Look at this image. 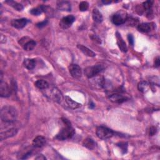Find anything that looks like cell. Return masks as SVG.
Here are the masks:
<instances>
[{"mask_svg":"<svg viewBox=\"0 0 160 160\" xmlns=\"http://www.w3.org/2000/svg\"><path fill=\"white\" fill-rule=\"evenodd\" d=\"M27 38H28L27 37H24V38H21L19 40V43L23 47V48L25 51H29L32 50L34 48L36 43L34 40L27 39Z\"/></svg>","mask_w":160,"mask_h":160,"instance_id":"6","label":"cell"},{"mask_svg":"<svg viewBox=\"0 0 160 160\" xmlns=\"http://www.w3.org/2000/svg\"><path fill=\"white\" fill-rule=\"evenodd\" d=\"M69 71L71 75L74 78L78 79L81 77L82 71L81 68L78 64H71L69 66Z\"/></svg>","mask_w":160,"mask_h":160,"instance_id":"10","label":"cell"},{"mask_svg":"<svg viewBox=\"0 0 160 160\" xmlns=\"http://www.w3.org/2000/svg\"><path fill=\"white\" fill-rule=\"evenodd\" d=\"M91 82L92 85H94L97 88H104V83H105V79L102 76H96L92 78Z\"/></svg>","mask_w":160,"mask_h":160,"instance_id":"12","label":"cell"},{"mask_svg":"<svg viewBox=\"0 0 160 160\" xmlns=\"http://www.w3.org/2000/svg\"><path fill=\"white\" fill-rule=\"evenodd\" d=\"M128 18V14L126 11L119 10L116 12L112 17V22L116 25H121L124 24Z\"/></svg>","mask_w":160,"mask_h":160,"instance_id":"5","label":"cell"},{"mask_svg":"<svg viewBox=\"0 0 160 160\" xmlns=\"http://www.w3.org/2000/svg\"><path fill=\"white\" fill-rule=\"evenodd\" d=\"M57 8L60 11H71V4L67 1H59L57 2Z\"/></svg>","mask_w":160,"mask_h":160,"instance_id":"16","label":"cell"},{"mask_svg":"<svg viewBox=\"0 0 160 160\" xmlns=\"http://www.w3.org/2000/svg\"><path fill=\"white\" fill-rule=\"evenodd\" d=\"M28 20L26 18L12 19L11 22V26L16 29H21L24 28L28 23Z\"/></svg>","mask_w":160,"mask_h":160,"instance_id":"11","label":"cell"},{"mask_svg":"<svg viewBox=\"0 0 160 160\" xmlns=\"http://www.w3.org/2000/svg\"><path fill=\"white\" fill-rule=\"evenodd\" d=\"M63 121L65 124V126L63 127L56 136V138L58 140L63 141L71 138L74 133V129L71 126L70 122L66 119H63Z\"/></svg>","mask_w":160,"mask_h":160,"instance_id":"2","label":"cell"},{"mask_svg":"<svg viewBox=\"0 0 160 160\" xmlns=\"http://www.w3.org/2000/svg\"><path fill=\"white\" fill-rule=\"evenodd\" d=\"M122 149V151H124V153L126 152V150H127V143H125V142H120L118 145Z\"/></svg>","mask_w":160,"mask_h":160,"instance_id":"31","label":"cell"},{"mask_svg":"<svg viewBox=\"0 0 160 160\" xmlns=\"http://www.w3.org/2000/svg\"><path fill=\"white\" fill-rule=\"evenodd\" d=\"M12 90L6 82L1 80L0 82V96L3 98H8L11 96Z\"/></svg>","mask_w":160,"mask_h":160,"instance_id":"9","label":"cell"},{"mask_svg":"<svg viewBox=\"0 0 160 160\" xmlns=\"http://www.w3.org/2000/svg\"><path fill=\"white\" fill-rule=\"evenodd\" d=\"M104 67L102 64H96L93 66H89L85 68L84 74L88 78H92L101 72Z\"/></svg>","mask_w":160,"mask_h":160,"instance_id":"4","label":"cell"},{"mask_svg":"<svg viewBox=\"0 0 160 160\" xmlns=\"http://www.w3.org/2000/svg\"><path fill=\"white\" fill-rule=\"evenodd\" d=\"M92 19L93 20L97 22L100 23L102 21V14L98 11L97 9H94L92 11Z\"/></svg>","mask_w":160,"mask_h":160,"instance_id":"23","label":"cell"},{"mask_svg":"<svg viewBox=\"0 0 160 160\" xmlns=\"http://www.w3.org/2000/svg\"><path fill=\"white\" fill-rule=\"evenodd\" d=\"M46 144V139L41 136H36L32 141V145L36 148H41Z\"/></svg>","mask_w":160,"mask_h":160,"instance_id":"18","label":"cell"},{"mask_svg":"<svg viewBox=\"0 0 160 160\" xmlns=\"http://www.w3.org/2000/svg\"><path fill=\"white\" fill-rule=\"evenodd\" d=\"M88 7H89V4L86 1H82L81 2H80L79 6V8L81 11H86L88 9Z\"/></svg>","mask_w":160,"mask_h":160,"instance_id":"29","label":"cell"},{"mask_svg":"<svg viewBox=\"0 0 160 160\" xmlns=\"http://www.w3.org/2000/svg\"><path fill=\"white\" fill-rule=\"evenodd\" d=\"M152 4H153V1H145L142 3V8L144 10H150L152 6Z\"/></svg>","mask_w":160,"mask_h":160,"instance_id":"28","label":"cell"},{"mask_svg":"<svg viewBox=\"0 0 160 160\" xmlns=\"http://www.w3.org/2000/svg\"><path fill=\"white\" fill-rule=\"evenodd\" d=\"M153 24L149 22H144L138 25V29L142 32H148L153 28Z\"/></svg>","mask_w":160,"mask_h":160,"instance_id":"17","label":"cell"},{"mask_svg":"<svg viewBox=\"0 0 160 160\" xmlns=\"http://www.w3.org/2000/svg\"><path fill=\"white\" fill-rule=\"evenodd\" d=\"M18 129L15 127H12L7 129L4 131H1L0 133L1 141H2L4 139L16 136V134L18 133Z\"/></svg>","mask_w":160,"mask_h":160,"instance_id":"7","label":"cell"},{"mask_svg":"<svg viewBox=\"0 0 160 160\" xmlns=\"http://www.w3.org/2000/svg\"><path fill=\"white\" fill-rule=\"evenodd\" d=\"M36 159H46V158L42 154H39L36 158Z\"/></svg>","mask_w":160,"mask_h":160,"instance_id":"35","label":"cell"},{"mask_svg":"<svg viewBox=\"0 0 160 160\" xmlns=\"http://www.w3.org/2000/svg\"><path fill=\"white\" fill-rule=\"evenodd\" d=\"M149 88V84L146 81H141L138 85V88L139 91L142 92H146L148 90Z\"/></svg>","mask_w":160,"mask_h":160,"instance_id":"25","label":"cell"},{"mask_svg":"<svg viewBox=\"0 0 160 160\" xmlns=\"http://www.w3.org/2000/svg\"><path fill=\"white\" fill-rule=\"evenodd\" d=\"M156 132H157V128L154 126H151L149 128V136H153L156 133Z\"/></svg>","mask_w":160,"mask_h":160,"instance_id":"30","label":"cell"},{"mask_svg":"<svg viewBox=\"0 0 160 160\" xmlns=\"http://www.w3.org/2000/svg\"><path fill=\"white\" fill-rule=\"evenodd\" d=\"M65 101H66V104H68V106L70 108L73 109H77V108L81 107V104L73 101L71 98H70L68 96H65Z\"/></svg>","mask_w":160,"mask_h":160,"instance_id":"21","label":"cell"},{"mask_svg":"<svg viewBox=\"0 0 160 160\" xmlns=\"http://www.w3.org/2000/svg\"><path fill=\"white\" fill-rule=\"evenodd\" d=\"M160 64V60H159V57H157L154 59V67L156 68H158L159 67Z\"/></svg>","mask_w":160,"mask_h":160,"instance_id":"33","label":"cell"},{"mask_svg":"<svg viewBox=\"0 0 160 160\" xmlns=\"http://www.w3.org/2000/svg\"><path fill=\"white\" fill-rule=\"evenodd\" d=\"M128 98L122 94H119V93H115L113 94H111L109 96V100L114 102V103H122L126 101H127Z\"/></svg>","mask_w":160,"mask_h":160,"instance_id":"13","label":"cell"},{"mask_svg":"<svg viewBox=\"0 0 160 160\" xmlns=\"http://www.w3.org/2000/svg\"><path fill=\"white\" fill-rule=\"evenodd\" d=\"M78 48L86 56H89V57H94L96 56L95 53L92 51L91 50H90L89 48H88L87 47L81 45V44H78L77 46Z\"/></svg>","mask_w":160,"mask_h":160,"instance_id":"19","label":"cell"},{"mask_svg":"<svg viewBox=\"0 0 160 160\" xmlns=\"http://www.w3.org/2000/svg\"><path fill=\"white\" fill-rule=\"evenodd\" d=\"M51 98H52V99L54 101L59 102V103H60L61 102V101L62 100V98H63L61 91L56 88H54L52 89Z\"/></svg>","mask_w":160,"mask_h":160,"instance_id":"15","label":"cell"},{"mask_svg":"<svg viewBox=\"0 0 160 160\" xmlns=\"http://www.w3.org/2000/svg\"><path fill=\"white\" fill-rule=\"evenodd\" d=\"M23 65L26 69L29 70L32 69L36 66V61L34 59H25L23 61Z\"/></svg>","mask_w":160,"mask_h":160,"instance_id":"22","label":"cell"},{"mask_svg":"<svg viewBox=\"0 0 160 160\" xmlns=\"http://www.w3.org/2000/svg\"><path fill=\"white\" fill-rule=\"evenodd\" d=\"M34 84L38 88L40 89H45L49 87V84L48 83V82L42 79H39L36 81Z\"/></svg>","mask_w":160,"mask_h":160,"instance_id":"24","label":"cell"},{"mask_svg":"<svg viewBox=\"0 0 160 160\" xmlns=\"http://www.w3.org/2000/svg\"><path fill=\"white\" fill-rule=\"evenodd\" d=\"M102 2L104 4H110V3L111 2V1H102Z\"/></svg>","mask_w":160,"mask_h":160,"instance_id":"36","label":"cell"},{"mask_svg":"<svg viewBox=\"0 0 160 160\" xmlns=\"http://www.w3.org/2000/svg\"><path fill=\"white\" fill-rule=\"evenodd\" d=\"M82 145L90 150L94 149L96 147V142L91 138H86L84 139L82 142Z\"/></svg>","mask_w":160,"mask_h":160,"instance_id":"20","label":"cell"},{"mask_svg":"<svg viewBox=\"0 0 160 160\" xmlns=\"http://www.w3.org/2000/svg\"><path fill=\"white\" fill-rule=\"evenodd\" d=\"M128 41H129V44L131 46H133V44H134V38H133V36L131 34H129L128 36Z\"/></svg>","mask_w":160,"mask_h":160,"instance_id":"32","label":"cell"},{"mask_svg":"<svg viewBox=\"0 0 160 160\" xmlns=\"http://www.w3.org/2000/svg\"><path fill=\"white\" fill-rule=\"evenodd\" d=\"M114 132L110 129L101 126L96 129V135L101 139H108L114 135Z\"/></svg>","mask_w":160,"mask_h":160,"instance_id":"3","label":"cell"},{"mask_svg":"<svg viewBox=\"0 0 160 160\" xmlns=\"http://www.w3.org/2000/svg\"><path fill=\"white\" fill-rule=\"evenodd\" d=\"M46 23H47V21H44L43 22H39V23L37 24V26L39 27V28H42V27L44 26L46 24Z\"/></svg>","mask_w":160,"mask_h":160,"instance_id":"34","label":"cell"},{"mask_svg":"<svg viewBox=\"0 0 160 160\" xmlns=\"http://www.w3.org/2000/svg\"><path fill=\"white\" fill-rule=\"evenodd\" d=\"M1 119L4 123L12 124L18 117V112L15 108L11 106H5L1 110Z\"/></svg>","mask_w":160,"mask_h":160,"instance_id":"1","label":"cell"},{"mask_svg":"<svg viewBox=\"0 0 160 160\" xmlns=\"http://www.w3.org/2000/svg\"><path fill=\"white\" fill-rule=\"evenodd\" d=\"M116 39H117V44H118L119 48L120 49V50L122 52H126L128 51V48L126 46V42L122 38L121 34L118 32H117L116 33Z\"/></svg>","mask_w":160,"mask_h":160,"instance_id":"14","label":"cell"},{"mask_svg":"<svg viewBox=\"0 0 160 160\" xmlns=\"http://www.w3.org/2000/svg\"><path fill=\"white\" fill-rule=\"evenodd\" d=\"M75 21V18L72 15H69L62 18L59 22V26L62 29L69 28Z\"/></svg>","mask_w":160,"mask_h":160,"instance_id":"8","label":"cell"},{"mask_svg":"<svg viewBox=\"0 0 160 160\" xmlns=\"http://www.w3.org/2000/svg\"><path fill=\"white\" fill-rule=\"evenodd\" d=\"M6 3H8L9 6L12 7L14 9H15L17 11H22L23 9V6L17 2L13 1H6Z\"/></svg>","mask_w":160,"mask_h":160,"instance_id":"26","label":"cell"},{"mask_svg":"<svg viewBox=\"0 0 160 160\" xmlns=\"http://www.w3.org/2000/svg\"><path fill=\"white\" fill-rule=\"evenodd\" d=\"M46 8L44 6H41L36 8H33L30 11V13L34 16H38L41 14L43 11H45Z\"/></svg>","mask_w":160,"mask_h":160,"instance_id":"27","label":"cell"}]
</instances>
